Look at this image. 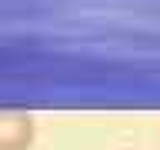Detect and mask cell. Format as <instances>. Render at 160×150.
Returning a JSON list of instances; mask_svg holds the SVG:
<instances>
[{
    "label": "cell",
    "instance_id": "1",
    "mask_svg": "<svg viewBox=\"0 0 160 150\" xmlns=\"http://www.w3.org/2000/svg\"><path fill=\"white\" fill-rule=\"evenodd\" d=\"M37 123L27 110H0V150H30Z\"/></svg>",
    "mask_w": 160,
    "mask_h": 150
}]
</instances>
